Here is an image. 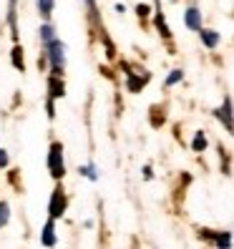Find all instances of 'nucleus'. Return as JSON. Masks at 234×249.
I'll return each mask as SVG.
<instances>
[{"instance_id":"1","label":"nucleus","mask_w":234,"mask_h":249,"mask_svg":"<svg viewBox=\"0 0 234 249\" xmlns=\"http://www.w3.org/2000/svg\"><path fill=\"white\" fill-rule=\"evenodd\" d=\"M46 58L51 61V73L53 76H61L63 68H66V46L58 38L46 43Z\"/></svg>"},{"instance_id":"2","label":"nucleus","mask_w":234,"mask_h":249,"mask_svg":"<svg viewBox=\"0 0 234 249\" xmlns=\"http://www.w3.org/2000/svg\"><path fill=\"white\" fill-rule=\"evenodd\" d=\"M48 171L53 179H63L66 174V161H63V146L53 141L51 143V151H48Z\"/></svg>"},{"instance_id":"3","label":"nucleus","mask_w":234,"mask_h":249,"mask_svg":"<svg viewBox=\"0 0 234 249\" xmlns=\"http://www.w3.org/2000/svg\"><path fill=\"white\" fill-rule=\"evenodd\" d=\"M66 204H68L66 194L61 192V189H55V192L51 194V204H48L51 219H58V216H63V212H66Z\"/></svg>"},{"instance_id":"4","label":"nucleus","mask_w":234,"mask_h":249,"mask_svg":"<svg viewBox=\"0 0 234 249\" xmlns=\"http://www.w3.org/2000/svg\"><path fill=\"white\" fill-rule=\"evenodd\" d=\"M214 116L219 121H224V128L232 134V128H234V124H232V98L227 96V101H224V108H219V111H214Z\"/></svg>"},{"instance_id":"5","label":"nucleus","mask_w":234,"mask_h":249,"mask_svg":"<svg viewBox=\"0 0 234 249\" xmlns=\"http://www.w3.org/2000/svg\"><path fill=\"white\" fill-rule=\"evenodd\" d=\"M197 33L201 36V43H204V46H207L209 51H214V48L219 46V40H222V36H219L216 31H204V28H199Z\"/></svg>"},{"instance_id":"6","label":"nucleus","mask_w":234,"mask_h":249,"mask_svg":"<svg viewBox=\"0 0 234 249\" xmlns=\"http://www.w3.org/2000/svg\"><path fill=\"white\" fill-rule=\"evenodd\" d=\"M184 23H186L189 31H199V28H201V10L189 8V10H186V16H184Z\"/></svg>"},{"instance_id":"7","label":"nucleus","mask_w":234,"mask_h":249,"mask_svg":"<svg viewBox=\"0 0 234 249\" xmlns=\"http://www.w3.org/2000/svg\"><path fill=\"white\" fill-rule=\"evenodd\" d=\"M40 244H43V247H53V244H55V222H53V219H48L46 227H43Z\"/></svg>"},{"instance_id":"8","label":"nucleus","mask_w":234,"mask_h":249,"mask_svg":"<svg viewBox=\"0 0 234 249\" xmlns=\"http://www.w3.org/2000/svg\"><path fill=\"white\" fill-rule=\"evenodd\" d=\"M48 86H51V98H63L66 96V86H63L61 76H51Z\"/></svg>"},{"instance_id":"9","label":"nucleus","mask_w":234,"mask_h":249,"mask_svg":"<svg viewBox=\"0 0 234 249\" xmlns=\"http://www.w3.org/2000/svg\"><path fill=\"white\" fill-rule=\"evenodd\" d=\"M10 61H13V66H16L18 71H25V61H23V51H20V46H16L10 51Z\"/></svg>"},{"instance_id":"10","label":"nucleus","mask_w":234,"mask_h":249,"mask_svg":"<svg viewBox=\"0 0 234 249\" xmlns=\"http://www.w3.org/2000/svg\"><path fill=\"white\" fill-rule=\"evenodd\" d=\"M53 8H55V0H38V13L43 18H51Z\"/></svg>"},{"instance_id":"11","label":"nucleus","mask_w":234,"mask_h":249,"mask_svg":"<svg viewBox=\"0 0 234 249\" xmlns=\"http://www.w3.org/2000/svg\"><path fill=\"white\" fill-rule=\"evenodd\" d=\"M207 149V134L204 131H197V136L192 141V151H204Z\"/></svg>"},{"instance_id":"12","label":"nucleus","mask_w":234,"mask_h":249,"mask_svg":"<svg viewBox=\"0 0 234 249\" xmlns=\"http://www.w3.org/2000/svg\"><path fill=\"white\" fill-rule=\"evenodd\" d=\"M53 38H55V33H53V25H51V23L40 25V40H43V46H46V43H51Z\"/></svg>"},{"instance_id":"13","label":"nucleus","mask_w":234,"mask_h":249,"mask_svg":"<svg viewBox=\"0 0 234 249\" xmlns=\"http://www.w3.org/2000/svg\"><path fill=\"white\" fill-rule=\"evenodd\" d=\"M8 219H10V207H8V201H0V229L8 224Z\"/></svg>"},{"instance_id":"14","label":"nucleus","mask_w":234,"mask_h":249,"mask_svg":"<svg viewBox=\"0 0 234 249\" xmlns=\"http://www.w3.org/2000/svg\"><path fill=\"white\" fill-rule=\"evenodd\" d=\"M81 174H83L89 181H98V174H96V166H93V164H86V166L81 169Z\"/></svg>"},{"instance_id":"15","label":"nucleus","mask_w":234,"mask_h":249,"mask_svg":"<svg viewBox=\"0 0 234 249\" xmlns=\"http://www.w3.org/2000/svg\"><path fill=\"white\" fill-rule=\"evenodd\" d=\"M156 25H159V33H162L164 38H169V25H166L164 16H156Z\"/></svg>"},{"instance_id":"16","label":"nucleus","mask_w":234,"mask_h":249,"mask_svg":"<svg viewBox=\"0 0 234 249\" xmlns=\"http://www.w3.org/2000/svg\"><path fill=\"white\" fill-rule=\"evenodd\" d=\"M181 78H184V73H181L179 68H177V71H171V73H169V78H166V86H174V83H179Z\"/></svg>"},{"instance_id":"17","label":"nucleus","mask_w":234,"mask_h":249,"mask_svg":"<svg viewBox=\"0 0 234 249\" xmlns=\"http://www.w3.org/2000/svg\"><path fill=\"white\" fill-rule=\"evenodd\" d=\"M136 13H139V18H146V16H149V5L139 3V5H136Z\"/></svg>"},{"instance_id":"18","label":"nucleus","mask_w":234,"mask_h":249,"mask_svg":"<svg viewBox=\"0 0 234 249\" xmlns=\"http://www.w3.org/2000/svg\"><path fill=\"white\" fill-rule=\"evenodd\" d=\"M8 161H10V159H8L5 149H0V169H5V166H8Z\"/></svg>"}]
</instances>
